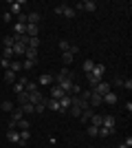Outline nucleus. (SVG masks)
<instances>
[{"label": "nucleus", "instance_id": "f257e3e1", "mask_svg": "<svg viewBox=\"0 0 132 148\" xmlns=\"http://www.w3.org/2000/svg\"><path fill=\"white\" fill-rule=\"evenodd\" d=\"M93 93H97V95H101V97H104V95H108V93H110V84L101 80L99 84H97V86L93 88Z\"/></svg>", "mask_w": 132, "mask_h": 148}, {"label": "nucleus", "instance_id": "f03ea898", "mask_svg": "<svg viewBox=\"0 0 132 148\" xmlns=\"http://www.w3.org/2000/svg\"><path fill=\"white\" fill-rule=\"evenodd\" d=\"M75 9H84V11H95V9H97V2H93V0H84V2H77Z\"/></svg>", "mask_w": 132, "mask_h": 148}, {"label": "nucleus", "instance_id": "7ed1b4c3", "mask_svg": "<svg viewBox=\"0 0 132 148\" xmlns=\"http://www.w3.org/2000/svg\"><path fill=\"white\" fill-rule=\"evenodd\" d=\"M70 106H73V97H70V95H64V97L60 99V113H66Z\"/></svg>", "mask_w": 132, "mask_h": 148}, {"label": "nucleus", "instance_id": "20e7f679", "mask_svg": "<svg viewBox=\"0 0 132 148\" xmlns=\"http://www.w3.org/2000/svg\"><path fill=\"white\" fill-rule=\"evenodd\" d=\"M88 104H90V108H97L99 104H104V97L101 95H97V93L90 91V99H88Z\"/></svg>", "mask_w": 132, "mask_h": 148}, {"label": "nucleus", "instance_id": "39448f33", "mask_svg": "<svg viewBox=\"0 0 132 148\" xmlns=\"http://www.w3.org/2000/svg\"><path fill=\"white\" fill-rule=\"evenodd\" d=\"M64 95H66V93H64L60 86H55V84L51 86V93H49V97H51V99H62Z\"/></svg>", "mask_w": 132, "mask_h": 148}, {"label": "nucleus", "instance_id": "423d86ee", "mask_svg": "<svg viewBox=\"0 0 132 148\" xmlns=\"http://www.w3.org/2000/svg\"><path fill=\"white\" fill-rule=\"evenodd\" d=\"M101 126H104V128H108V130H114V117H112V115H104Z\"/></svg>", "mask_w": 132, "mask_h": 148}, {"label": "nucleus", "instance_id": "0eeeda50", "mask_svg": "<svg viewBox=\"0 0 132 148\" xmlns=\"http://www.w3.org/2000/svg\"><path fill=\"white\" fill-rule=\"evenodd\" d=\"M38 33H40V25H26V33H24V36L38 38Z\"/></svg>", "mask_w": 132, "mask_h": 148}, {"label": "nucleus", "instance_id": "6e6552de", "mask_svg": "<svg viewBox=\"0 0 132 148\" xmlns=\"http://www.w3.org/2000/svg\"><path fill=\"white\" fill-rule=\"evenodd\" d=\"M93 75H95V77H99V80H104V75H106V66H104V64H95Z\"/></svg>", "mask_w": 132, "mask_h": 148}, {"label": "nucleus", "instance_id": "1a4fd4ad", "mask_svg": "<svg viewBox=\"0 0 132 148\" xmlns=\"http://www.w3.org/2000/svg\"><path fill=\"white\" fill-rule=\"evenodd\" d=\"M117 102H119V97H117V95H114L112 91L108 93V95H104V104H108V106H114Z\"/></svg>", "mask_w": 132, "mask_h": 148}, {"label": "nucleus", "instance_id": "9d476101", "mask_svg": "<svg viewBox=\"0 0 132 148\" xmlns=\"http://www.w3.org/2000/svg\"><path fill=\"white\" fill-rule=\"evenodd\" d=\"M7 139L9 142H13V144H20V130H7Z\"/></svg>", "mask_w": 132, "mask_h": 148}, {"label": "nucleus", "instance_id": "9b49d317", "mask_svg": "<svg viewBox=\"0 0 132 148\" xmlns=\"http://www.w3.org/2000/svg\"><path fill=\"white\" fill-rule=\"evenodd\" d=\"M95 64H97V62L95 60H84V64H82V69H84V73H93V69H95Z\"/></svg>", "mask_w": 132, "mask_h": 148}, {"label": "nucleus", "instance_id": "f8f14e48", "mask_svg": "<svg viewBox=\"0 0 132 148\" xmlns=\"http://www.w3.org/2000/svg\"><path fill=\"white\" fill-rule=\"evenodd\" d=\"M42 102V95H40V91H35V93H29V104H40Z\"/></svg>", "mask_w": 132, "mask_h": 148}, {"label": "nucleus", "instance_id": "ddd939ff", "mask_svg": "<svg viewBox=\"0 0 132 148\" xmlns=\"http://www.w3.org/2000/svg\"><path fill=\"white\" fill-rule=\"evenodd\" d=\"M9 7H11V11H9L11 16H20L22 13V2H11Z\"/></svg>", "mask_w": 132, "mask_h": 148}, {"label": "nucleus", "instance_id": "4468645a", "mask_svg": "<svg viewBox=\"0 0 132 148\" xmlns=\"http://www.w3.org/2000/svg\"><path fill=\"white\" fill-rule=\"evenodd\" d=\"M95 108H86V111H82V115H79V117H82V122L84 124H88V122H90V117H93V115H95Z\"/></svg>", "mask_w": 132, "mask_h": 148}, {"label": "nucleus", "instance_id": "2eb2a0df", "mask_svg": "<svg viewBox=\"0 0 132 148\" xmlns=\"http://www.w3.org/2000/svg\"><path fill=\"white\" fill-rule=\"evenodd\" d=\"M40 84H46V86L51 84V86H53V75L51 73H42L40 75Z\"/></svg>", "mask_w": 132, "mask_h": 148}, {"label": "nucleus", "instance_id": "dca6fc26", "mask_svg": "<svg viewBox=\"0 0 132 148\" xmlns=\"http://www.w3.org/2000/svg\"><path fill=\"white\" fill-rule=\"evenodd\" d=\"M40 22V13H29V16H26V25H38Z\"/></svg>", "mask_w": 132, "mask_h": 148}, {"label": "nucleus", "instance_id": "f3484780", "mask_svg": "<svg viewBox=\"0 0 132 148\" xmlns=\"http://www.w3.org/2000/svg\"><path fill=\"white\" fill-rule=\"evenodd\" d=\"M18 104H20V106H24V104H29V93H26V91L18 93Z\"/></svg>", "mask_w": 132, "mask_h": 148}, {"label": "nucleus", "instance_id": "a211bd4d", "mask_svg": "<svg viewBox=\"0 0 132 148\" xmlns=\"http://www.w3.org/2000/svg\"><path fill=\"white\" fill-rule=\"evenodd\" d=\"M29 139H31V130H20V144L24 146Z\"/></svg>", "mask_w": 132, "mask_h": 148}, {"label": "nucleus", "instance_id": "6ab92c4d", "mask_svg": "<svg viewBox=\"0 0 132 148\" xmlns=\"http://www.w3.org/2000/svg\"><path fill=\"white\" fill-rule=\"evenodd\" d=\"M62 16H64V18H75V9H73V7H68V5H64Z\"/></svg>", "mask_w": 132, "mask_h": 148}, {"label": "nucleus", "instance_id": "aec40b11", "mask_svg": "<svg viewBox=\"0 0 132 148\" xmlns=\"http://www.w3.org/2000/svg\"><path fill=\"white\" fill-rule=\"evenodd\" d=\"M40 47V38H29L26 40V49H38Z\"/></svg>", "mask_w": 132, "mask_h": 148}, {"label": "nucleus", "instance_id": "412c9836", "mask_svg": "<svg viewBox=\"0 0 132 148\" xmlns=\"http://www.w3.org/2000/svg\"><path fill=\"white\" fill-rule=\"evenodd\" d=\"M24 56H26V60H35L38 62V49H26Z\"/></svg>", "mask_w": 132, "mask_h": 148}, {"label": "nucleus", "instance_id": "4be33fe9", "mask_svg": "<svg viewBox=\"0 0 132 148\" xmlns=\"http://www.w3.org/2000/svg\"><path fill=\"white\" fill-rule=\"evenodd\" d=\"M16 80H18V77H16L13 71H7V73H5V82H7V84H16Z\"/></svg>", "mask_w": 132, "mask_h": 148}, {"label": "nucleus", "instance_id": "5701e85b", "mask_svg": "<svg viewBox=\"0 0 132 148\" xmlns=\"http://www.w3.org/2000/svg\"><path fill=\"white\" fill-rule=\"evenodd\" d=\"M13 115H11V119H13V122H20V119H24V117H22V115H24V113H22V108H13Z\"/></svg>", "mask_w": 132, "mask_h": 148}, {"label": "nucleus", "instance_id": "b1692460", "mask_svg": "<svg viewBox=\"0 0 132 148\" xmlns=\"http://www.w3.org/2000/svg\"><path fill=\"white\" fill-rule=\"evenodd\" d=\"M9 71H13V73L22 71V62H20V60H13V62H11V66H9Z\"/></svg>", "mask_w": 132, "mask_h": 148}, {"label": "nucleus", "instance_id": "393cba45", "mask_svg": "<svg viewBox=\"0 0 132 148\" xmlns=\"http://www.w3.org/2000/svg\"><path fill=\"white\" fill-rule=\"evenodd\" d=\"M2 44H5L7 49H13V44H16V40H13V36H5V40H2Z\"/></svg>", "mask_w": 132, "mask_h": 148}, {"label": "nucleus", "instance_id": "a878e982", "mask_svg": "<svg viewBox=\"0 0 132 148\" xmlns=\"http://www.w3.org/2000/svg\"><path fill=\"white\" fill-rule=\"evenodd\" d=\"M90 122H93V126L101 128V122H104V115H93V117H90Z\"/></svg>", "mask_w": 132, "mask_h": 148}, {"label": "nucleus", "instance_id": "bb28decb", "mask_svg": "<svg viewBox=\"0 0 132 148\" xmlns=\"http://www.w3.org/2000/svg\"><path fill=\"white\" fill-rule=\"evenodd\" d=\"M24 91H26V93H35V91H40V88H38V84H35V82H26Z\"/></svg>", "mask_w": 132, "mask_h": 148}, {"label": "nucleus", "instance_id": "cd10ccee", "mask_svg": "<svg viewBox=\"0 0 132 148\" xmlns=\"http://www.w3.org/2000/svg\"><path fill=\"white\" fill-rule=\"evenodd\" d=\"M0 108H2V111H7V113H11V111H13V104L9 102V99H5V102L0 104Z\"/></svg>", "mask_w": 132, "mask_h": 148}, {"label": "nucleus", "instance_id": "c85d7f7f", "mask_svg": "<svg viewBox=\"0 0 132 148\" xmlns=\"http://www.w3.org/2000/svg\"><path fill=\"white\" fill-rule=\"evenodd\" d=\"M86 80H88V82H90V84H93V88H95V86H97V84H99V82H101V80H99V77H95V75H93V73H88V75H86Z\"/></svg>", "mask_w": 132, "mask_h": 148}, {"label": "nucleus", "instance_id": "c756f323", "mask_svg": "<svg viewBox=\"0 0 132 148\" xmlns=\"http://www.w3.org/2000/svg\"><path fill=\"white\" fill-rule=\"evenodd\" d=\"M33 66H35V60H24L22 62V69H24V71H31Z\"/></svg>", "mask_w": 132, "mask_h": 148}, {"label": "nucleus", "instance_id": "7c9ffc66", "mask_svg": "<svg viewBox=\"0 0 132 148\" xmlns=\"http://www.w3.org/2000/svg\"><path fill=\"white\" fill-rule=\"evenodd\" d=\"M44 111H46V104H44V102H40V104L33 106V113H40V115H42Z\"/></svg>", "mask_w": 132, "mask_h": 148}, {"label": "nucleus", "instance_id": "2f4dec72", "mask_svg": "<svg viewBox=\"0 0 132 148\" xmlns=\"http://www.w3.org/2000/svg\"><path fill=\"white\" fill-rule=\"evenodd\" d=\"M73 58H75V56H73L70 51H64V53H62V60L66 62V64H70V62H73Z\"/></svg>", "mask_w": 132, "mask_h": 148}, {"label": "nucleus", "instance_id": "473e14b6", "mask_svg": "<svg viewBox=\"0 0 132 148\" xmlns=\"http://www.w3.org/2000/svg\"><path fill=\"white\" fill-rule=\"evenodd\" d=\"M88 135H90V137H99V128L90 124V126H88Z\"/></svg>", "mask_w": 132, "mask_h": 148}, {"label": "nucleus", "instance_id": "72a5a7b5", "mask_svg": "<svg viewBox=\"0 0 132 148\" xmlns=\"http://www.w3.org/2000/svg\"><path fill=\"white\" fill-rule=\"evenodd\" d=\"M18 128L20 130H29V128H31V124L26 122V119H20V122H18Z\"/></svg>", "mask_w": 132, "mask_h": 148}, {"label": "nucleus", "instance_id": "f704fd0d", "mask_svg": "<svg viewBox=\"0 0 132 148\" xmlns=\"http://www.w3.org/2000/svg\"><path fill=\"white\" fill-rule=\"evenodd\" d=\"M0 58H2V60H11V58H13V49H7V47H5V53H2Z\"/></svg>", "mask_w": 132, "mask_h": 148}, {"label": "nucleus", "instance_id": "c9c22d12", "mask_svg": "<svg viewBox=\"0 0 132 148\" xmlns=\"http://www.w3.org/2000/svg\"><path fill=\"white\" fill-rule=\"evenodd\" d=\"M60 49H62V53H64V51H68L70 49V42H68V40H60Z\"/></svg>", "mask_w": 132, "mask_h": 148}, {"label": "nucleus", "instance_id": "e433bc0d", "mask_svg": "<svg viewBox=\"0 0 132 148\" xmlns=\"http://www.w3.org/2000/svg\"><path fill=\"white\" fill-rule=\"evenodd\" d=\"M114 130H108V128H104V126H101L99 128V137H108V135H112Z\"/></svg>", "mask_w": 132, "mask_h": 148}, {"label": "nucleus", "instance_id": "4c0bfd02", "mask_svg": "<svg viewBox=\"0 0 132 148\" xmlns=\"http://www.w3.org/2000/svg\"><path fill=\"white\" fill-rule=\"evenodd\" d=\"M77 97H82V99H86V102H88V99H90V91H82Z\"/></svg>", "mask_w": 132, "mask_h": 148}, {"label": "nucleus", "instance_id": "58836bf2", "mask_svg": "<svg viewBox=\"0 0 132 148\" xmlns=\"http://www.w3.org/2000/svg\"><path fill=\"white\" fill-rule=\"evenodd\" d=\"M22 108V113H33V104H24V106H20Z\"/></svg>", "mask_w": 132, "mask_h": 148}, {"label": "nucleus", "instance_id": "ea45409f", "mask_svg": "<svg viewBox=\"0 0 132 148\" xmlns=\"http://www.w3.org/2000/svg\"><path fill=\"white\" fill-rule=\"evenodd\" d=\"M68 111L73 113V115H77V117H79V115H82V108H77V106H70Z\"/></svg>", "mask_w": 132, "mask_h": 148}, {"label": "nucleus", "instance_id": "a19ab883", "mask_svg": "<svg viewBox=\"0 0 132 148\" xmlns=\"http://www.w3.org/2000/svg\"><path fill=\"white\" fill-rule=\"evenodd\" d=\"M0 66L9 71V66H11V60H0Z\"/></svg>", "mask_w": 132, "mask_h": 148}, {"label": "nucleus", "instance_id": "79ce46f5", "mask_svg": "<svg viewBox=\"0 0 132 148\" xmlns=\"http://www.w3.org/2000/svg\"><path fill=\"white\" fill-rule=\"evenodd\" d=\"M13 91H16V93H22V91H24V86H22L20 82H16V84H13Z\"/></svg>", "mask_w": 132, "mask_h": 148}, {"label": "nucleus", "instance_id": "37998d69", "mask_svg": "<svg viewBox=\"0 0 132 148\" xmlns=\"http://www.w3.org/2000/svg\"><path fill=\"white\" fill-rule=\"evenodd\" d=\"M2 18H5V22H11V18H13V16H11L9 11H2Z\"/></svg>", "mask_w": 132, "mask_h": 148}, {"label": "nucleus", "instance_id": "c03bdc74", "mask_svg": "<svg viewBox=\"0 0 132 148\" xmlns=\"http://www.w3.org/2000/svg\"><path fill=\"white\" fill-rule=\"evenodd\" d=\"M123 88H128V91L132 88V80H130V77H128V80H123Z\"/></svg>", "mask_w": 132, "mask_h": 148}, {"label": "nucleus", "instance_id": "a18cd8bd", "mask_svg": "<svg viewBox=\"0 0 132 148\" xmlns=\"http://www.w3.org/2000/svg\"><path fill=\"white\" fill-rule=\"evenodd\" d=\"M18 22H22V25H26V13H20V16H18Z\"/></svg>", "mask_w": 132, "mask_h": 148}, {"label": "nucleus", "instance_id": "49530a36", "mask_svg": "<svg viewBox=\"0 0 132 148\" xmlns=\"http://www.w3.org/2000/svg\"><path fill=\"white\" fill-rule=\"evenodd\" d=\"M62 11H64V5H57L55 7V13H57V16H62Z\"/></svg>", "mask_w": 132, "mask_h": 148}, {"label": "nucleus", "instance_id": "de8ad7c7", "mask_svg": "<svg viewBox=\"0 0 132 148\" xmlns=\"http://www.w3.org/2000/svg\"><path fill=\"white\" fill-rule=\"evenodd\" d=\"M119 148H130V146H126V144H119Z\"/></svg>", "mask_w": 132, "mask_h": 148}, {"label": "nucleus", "instance_id": "09e8293b", "mask_svg": "<svg viewBox=\"0 0 132 148\" xmlns=\"http://www.w3.org/2000/svg\"><path fill=\"white\" fill-rule=\"evenodd\" d=\"M0 13H2V5H0Z\"/></svg>", "mask_w": 132, "mask_h": 148}, {"label": "nucleus", "instance_id": "8fccbe9b", "mask_svg": "<svg viewBox=\"0 0 132 148\" xmlns=\"http://www.w3.org/2000/svg\"><path fill=\"white\" fill-rule=\"evenodd\" d=\"M0 60H2V58H0Z\"/></svg>", "mask_w": 132, "mask_h": 148}]
</instances>
